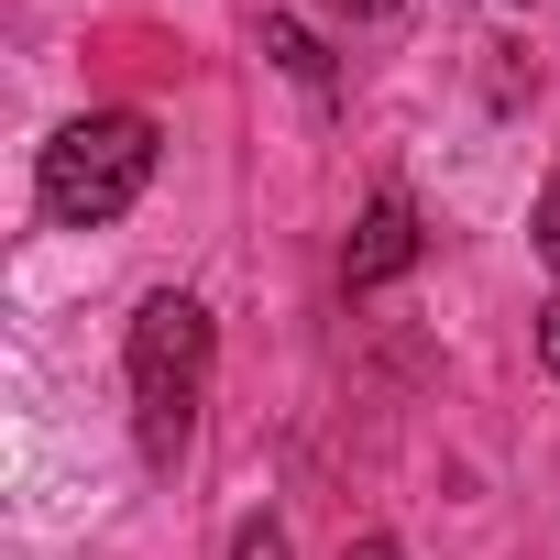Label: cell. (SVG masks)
<instances>
[{
  "mask_svg": "<svg viewBox=\"0 0 560 560\" xmlns=\"http://www.w3.org/2000/svg\"><path fill=\"white\" fill-rule=\"evenodd\" d=\"M538 363H549V374H560V298H549V308H538Z\"/></svg>",
  "mask_w": 560,
  "mask_h": 560,
  "instance_id": "7",
  "label": "cell"
},
{
  "mask_svg": "<svg viewBox=\"0 0 560 560\" xmlns=\"http://www.w3.org/2000/svg\"><path fill=\"white\" fill-rule=\"evenodd\" d=\"M341 12H352V23H385V12H396V0H341Z\"/></svg>",
  "mask_w": 560,
  "mask_h": 560,
  "instance_id": "9",
  "label": "cell"
},
{
  "mask_svg": "<svg viewBox=\"0 0 560 560\" xmlns=\"http://www.w3.org/2000/svg\"><path fill=\"white\" fill-rule=\"evenodd\" d=\"M341 560H407V549H396V538H385V527H374V538H352V549H341Z\"/></svg>",
  "mask_w": 560,
  "mask_h": 560,
  "instance_id": "8",
  "label": "cell"
},
{
  "mask_svg": "<svg viewBox=\"0 0 560 560\" xmlns=\"http://www.w3.org/2000/svg\"><path fill=\"white\" fill-rule=\"evenodd\" d=\"M264 45H275V56H287V67H298L308 89H330V56H319V45H308L298 23H264Z\"/></svg>",
  "mask_w": 560,
  "mask_h": 560,
  "instance_id": "4",
  "label": "cell"
},
{
  "mask_svg": "<svg viewBox=\"0 0 560 560\" xmlns=\"http://www.w3.org/2000/svg\"><path fill=\"white\" fill-rule=\"evenodd\" d=\"M209 308L198 298H143V319H132V440H143V462H176L187 451V429H198V396H209Z\"/></svg>",
  "mask_w": 560,
  "mask_h": 560,
  "instance_id": "2",
  "label": "cell"
},
{
  "mask_svg": "<svg viewBox=\"0 0 560 560\" xmlns=\"http://www.w3.org/2000/svg\"><path fill=\"white\" fill-rule=\"evenodd\" d=\"M527 231H538V264H549V275H560V176H549V187H538V220H527Z\"/></svg>",
  "mask_w": 560,
  "mask_h": 560,
  "instance_id": "5",
  "label": "cell"
},
{
  "mask_svg": "<svg viewBox=\"0 0 560 560\" xmlns=\"http://www.w3.org/2000/svg\"><path fill=\"white\" fill-rule=\"evenodd\" d=\"M418 242H429V231H418V209H407V198L385 187V198L363 209V231H352V253H341V287H352V298H363V287H396V275L418 264Z\"/></svg>",
  "mask_w": 560,
  "mask_h": 560,
  "instance_id": "3",
  "label": "cell"
},
{
  "mask_svg": "<svg viewBox=\"0 0 560 560\" xmlns=\"http://www.w3.org/2000/svg\"><path fill=\"white\" fill-rule=\"evenodd\" d=\"M231 560H287V527H275V516H253V527L231 538Z\"/></svg>",
  "mask_w": 560,
  "mask_h": 560,
  "instance_id": "6",
  "label": "cell"
},
{
  "mask_svg": "<svg viewBox=\"0 0 560 560\" xmlns=\"http://www.w3.org/2000/svg\"><path fill=\"white\" fill-rule=\"evenodd\" d=\"M154 121L143 110H89V121H67L56 143H45V165H34V198H45V220L56 231H100V220H121L143 187H154Z\"/></svg>",
  "mask_w": 560,
  "mask_h": 560,
  "instance_id": "1",
  "label": "cell"
}]
</instances>
